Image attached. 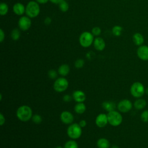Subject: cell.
Listing matches in <instances>:
<instances>
[{
    "label": "cell",
    "instance_id": "cell-12",
    "mask_svg": "<svg viewBox=\"0 0 148 148\" xmlns=\"http://www.w3.org/2000/svg\"><path fill=\"white\" fill-rule=\"evenodd\" d=\"M60 120L65 124H71L74 120V117L69 111H63L60 114Z\"/></svg>",
    "mask_w": 148,
    "mask_h": 148
},
{
    "label": "cell",
    "instance_id": "cell-3",
    "mask_svg": "<svg viewBox=\"0 0 148 148\" xmlns=\"http://www.w3.org/2000/svg\"><path fill=\"white\" fill-rule=\"evenodd\" d=\"M82 128L77 123H72L67 128V135L72 139L79 138L82 134Z\"/></svg>",
    "mask_w": 148,
    "mask_h": 148
},
{
    "label": "cell",
    "instance_id": "cell-38",
    "mask_svg": "<svg viewBox=\"0 0 148 148\" xmlns=\"http://www.w3.org/2000/svg\"><path fill=\"white\" fill-rule=\"evenodd\" d=\"M50 1H51L52 3H56V4H59L60 3H61L62 1H64V0H49Z\"/></svg>",
    "mask_w": 148,
    "mask_h": 148
},
{
    "label": "cell",
    "instance_id": "cell-9",
    "mask_svg": "<svg viewBox=\"0 0 148 148\" xmlns=\"http://www.w3.org/2000/svg\"><path fill=\"white\" fill-rule=\"evenodd\" d=\"M18 25L20 29L23 31H27L31 25V20L27 16H22L20 18L18 21Z\"/></svg>",
    "mask_w": 148,
    "mask_h": 148
},
{
    "label": "cell",
    "instance_id": "cell-6",
    "mask_svg": "<svg viewBox=\"0 0 148 148\" xmlns=\"http://www.w3.org/2000/svg\"><path fill=\"white\" fill-rule=\"evenodd\" d=\"M94 42V35L91 32L85 31L79 37V43L83 47H88Z\"/></svg>",
    "mask_w": 148,
    "mask_h": 148
},
{
    "label": "cell",
    "instance_id": "cell-1",
    "mask_svg": "<svg viewBox=\"0 0 148 148\" xmlns=\"http://www.w3.org/2000/svg\"><path fill=\"white\" fill-rule=\"evenodd\" d=\"M16 116L20 121L26 122L32 119V109L27 105L21 106L17 109Z\"/></svg>",
    "mask_w": 148,
    "mask_h": 148
},
{
    "label": "cell",
    "instance_id": "cell-27",
    "mask_svg": "<svg viewBox=\"0 0 148 148\" xmlns=\"http://www.w3.org/2000/svg\"><path fill=\"white\" fill-rule=\"evenodd\" d=\"M32 120L33 122L36 124H39L42 121V117L39 114H35L33 115L32 117Z\"/></svg>",
    "mask_w": 148,
    "mask_h": 148
},
{
    "label": "cell",
    "instance_id": "cell-19",
    "mask_svg": "<svg viewBox=\"0 0 148 148\" xmlns=\"http://www.w3.org/2000/svg\"><path fill=\"white\" fill-rule=\"evenodd\" d=\"M102 106L103 108L108 112L114 110L116 109V104L113 101H105L102 103Z\"/></svg>",
    "mask_w": 148,
    "mask_h": 148
},
{
    "label": "cell",
    "instance_id": "cell-28",
    "mask_svg": "<svg viewBox=\"0 0 148 148\" xmlns=\"http://www.w3.org/2000/svg\"><path fill=\"white\" fill-rule=\"evenodd\" d=\"M140 119L144 123L148 122V110H145L140 114Z\"/></svg>",
    "mask_w": 148,
    "mask_h": 148
},
{
    "label": "cell",
    "instance_id": "cell-7",
    "mask_svg": "<svg viewBox=\"0 0 148 148\" xmlns=\"http://www.w3.org/2000/svg\"><path fill=\"white\" fill-rule=\"evenodd\" d=\"M68 86L69 82L68 80L64 77H61L57 79L54 82L53 88L58 92H62L68 88Z\"/></svg>",
    "mask_w": 148,
    "mask_h": 148
},
{
    "label": "cell",
    "instance_id": "cell-11",
    "mask_svg": "<svg viewBox=\"0 0 148 148\" xmlns=\"http://www.w3.org/2000/svg\"><path fill=\"white\" fill-rule=\"evenodd\" d=\"M95 124L99 128L105 127L108 123L107 114L105 113H99L95 118Z\"/></svg>",
    "mask_w": 148,
    "mask_h": 148
},
{
    "label": "cell",
    "instance_id": "cell-21",
    "mask_svg": "<svg viewBox=\"0 0 148 148\" xmlns=\"http://www.w3.org/2000/svg\"><path fill=\"white\" fill-rule=\"evenodd\" d=\"M86 109V106L83 102H77L74 106L75 112L77 113L82 114L84 113Z\"/></svg>",
    "mask_w": 148,
    "mask_h": 148
},
{
    "label": "cell",
    "instance_id": "cell-39",
    "mask_svg": "<svg viewBox=\"0 0 148 148\" xmlns=\"http://www.w3.org/2000/svg\"><path fill=\"white\" fill-rule=\"evenodd\" d=\"M111 148H119V147L117 146V145H113Z\"/></svg>",
    "mask_w": 148,
    "mask_h": 148
},
{
    "label": "cell",
    "instance_id": "cell-36",
    "mask_svg": "<svg viewBox=\"0 0 148 148\" xmlns=\"http://www.w3.org/2000/svg\"><path fill=\"white\" fill-rule=\"evenodd\" d=\"M51 18H50V17H46L45 19V23L46 24H50V23H51Z\"/></svg>",
    "mask_w": 148,
    "mask_h": 148
},
{
    "label": "cell",
    "instance_id": "cell-22",
    "mask_svg": "<svg viewBox=\"0 0 148 148\" xmlns=\"http://www.w3.org/2000/svg\"><path fill=\"white\" fill-rule=\"evenodd\" d=\"M64 148H79L77 143L74 140H68L64 145Z\"/></svg>",
    "mask_w": 148,
    "mask_h": 148
},
{
    "label": "cell",
    "instance_id": "cell-15",
    "mask_svg": "<svg viewBox=\"0 0 148 148\" xmlns=\"http://www.w3.org/2000/svg\"><path fill=\"white\" fill-rule=\"evenodd\" d=\"M13 10L16 14L21 16L25 12V7L23 3L17 2L13 5Z\"/></svg>",
    "mask_w": 148,
    "mask_h": 148
},
{
    "label": "cell",
    "instance_id": "cell-26",
    "mask_svg": "<svg viewBox=\"0 0 148 148\" xmlns=\"http://www.w3.org/2000/svg\"><path fill=\"white\" fill-rule=\"evenodd\" d=\"M59 8L60 9L64 12H66L68 9H69V5L67 3V2H66L65 0L62 1L61 3H60L59 4Z\"/></svg>",
    "mask_w": 148,
    "mask_h": 148
},
{
    "label": "cell",
    "instance_id": "cell-2",
    "mask_svg": "<svg viewBox=\"0 0 148 148\" xmlns=\"http://www.w3.org/2000/svg\"><path fill=\"white\" fill-rule=\"evenodd\" d=\"M25 14L29 18L36 17L40 13V7L36 1H29L25 6Z\"/></svg>",
    "mask_w": 148,
    "mask_h": 148
},
{
    "label": "cell",
    "instance_id": "cell-37",
    "mask_svg": "<svg viewBox=\"0 0 148 148\" xmlns=\"http://www.w3.org/2000/svg\"><path fill=\"white\" fill-rule=\"evenodd\" d=\"M49 0H36V1L38 3H41V4H44L47 3Z\"/></svg>",
    "mask_w": 148,
    "mask_h": 148
},
{
    "label": "cell",
    "instance_id": "cell-31",
    "mask_svg": "<svg viewBox=\"0 0 148 148\" xmlns=\"http://www.w3.org/2000/svg\"><path fill=\"white\" fill-rule=\"evenodd\" d=\"M48 76L50 79H54L57 76V73L55 70L51 69L48 72Z\"/></svg>",
    "mask_w": 148,
    "mask_h": 148
},
{
    "label": "cell",
    "instance_id": "cell-14",
    "mask_svg": "<svg viewBox=\"0 0 148 148\" xmlns=\"http://www.w3.org/2000/svg\"><path fill=\"white\" fill-rule=\"evenodd\" d=\"M93 45L95 49L98 51H102L105 47V42L104 40L100 37H97L94 40Z\"/></svg>",
    "mask_w": 148,
    "mask_h": 148
},
{
    "label": "cell",
    "instance_id": "cell-20",
    "mask_svg": "<svg viewBox=\"0 0 148 148\" xmlns=\"http://www.w3.org/2000/svg\"><path fill=\"white\" fill-rule=\"evenodd\" d=\"M97 146L98 148H109L110 142L107 139L102 138L97 140Z\"/></svg>",
    "mask_w": 148,
    "mask_h": 148
},
{
    "label": "cell",
    "instance_id": "cell-33",
    "mask_svg": "<svg viewBox=\"0 0 148 148\" xmlns=\"http://www.w3.org/2000/svg\"><path fill=\"white\" fill-rule=\"evenodd\" d=\"M5 123V118L2 113H0V125L2 126Z\"/></svg>",
    "mask_w": 148,
    "mask_h": 148
},
{
    "label": "cell",
    "instance_id": "cell-8",
    "mask_svg": "<svg viewBox=\"0 0 148 148\" xmlns=\"http://www.w3.org/2000/svg\"><path fill=\"white\" fill-rule=\"evenodd\" d=\"M117 109L121 113H127L132 108V102L128 99L121 100L117 104Z\"/></svg>",
    "mask_w": 148,
    "mask_h": 148
},
{
    "label": "cell",
    "instance_id": "cell-10",
    "mask_svg": "<svg viewBox=\"0 0 148 148\" xmlns=\"http://www.w3.org/2000/svg\"><path fill=\"white\" fill-rule=\"evenodd\" d=\"M137 56L142 61H148V46L141 45L136 51Z\"/></svg>",
    "mask_w": 148,
    "mask_h": 148
},
{
    "label": "cell",
    "instance_id": "cell-32",
    "mask_svg": "<svg viewBox=\"0 0 148 148\" xmlns=\"http://www.w3.org/2000/svg\"><path fill=\"white\" fill-rule=\"evenodd\" d=\"M62 99H63V101H65V102H69V101H71V99H72V97L69 95H68V94H66V95H64V97H63V98H62Z\"/></svg>",
    "mask_w": 148,
    "mask_h": 148
},
{
    "label": "cell",
    "instance_id": "cell-29",
    "mask_svg": "<svg viewBox=\"0 0 148 148\" xmlns=\"http://www.w3.org/2000/svg\"><path fill=\"white\" fill-rule=\"evenodd\" d=\"M84 64V61L83 59H81V58L77 59L75 62V66L77 69L82 68Z\"/></svg>",
    "mask_w": 148,
    "mask_h": 148
},
{
    "label": "cell",
    "instance_id": "cell-30",
    "mask_svg": "<svg viewBox=\"0 0 148 148\" xmlns=\"http://www.w3.org/2000/svg\"><path fill=\"white\" fill-rule=\"evenodd\" d=\"M91 33L93 34V35L95 36H98L101 33V29L98 27H94L91 30Z\"/></svg>",
    "mask_w": 148,
    "mask_h": 148
},
{
    "label": "cell",
    "instance_id": "cell-13",
    "mask_svg": "<svg viewBox=\"0 0 148 148\" xmlns=\"http://www.w3.org/2000/svg\"><path fill=\"white\" fill-rule=\"evenodd\" d=\"M72 98L76 102H83L86 99V94L81 90H76L72 93Z\"/></svg>",
    "mask_w": 148,
    "mask_h": 148
},
{
    "label": "cell",
    "instance_id": "cell-35",
    "mask_svg": "<svg viewBox=\"0 0 148 148\" xmlns=\"http://www.w3.org/2000/svg\"><path fill=\"white\" fill-rule=\"evenodd\" d=\"M79 125L82 127V128H84L87 125V122L86 120H82L80 121V122L79 123Z\"/></svg>",
    "mask_w": 148,
    "mask_h": 148
},
{
    "label": "cell",
    "instance_id": "cell-5",
    "mask_svg": "<svg viewBox=\"0 0 148 148\" xmlns=\"http://www.w3.org/2000/svg\"><path fill=\"white\" fill-rule=\"evenodd\" d=\"M131 94L136 98H139L145 93V88L143 84L139 82H134L130 87Z\"/></svg>",
    "mask_w": 148,
    "mask_h": 148
},
{
    "label": "cell",
    "instance_id": "cell-41",
    "mask_svg": "<svg viewBox=\"0 0 148 148\" xmlns=\"http://www.w3.org/2000/svg\"><path fill=\"white\" fill-rule=\"evenodd\" d=\"M56 148H62L61 146H57Z\"/></svg>",
    "mask_w": 148,
    "mask_h": 148
},
{
    "label": "cell",
    "instance_id": "cell-23",
    "mask_svg": "<svg viewBox=\"0 0 148 148\" xmlns=\"http://www.w3.org/2000/svg\"><path fill=\"white\" fill-rule=\"evenodd\" d=\"M123 31V28L120 25H115L112 28V33L116 36H119L121 35Z\"/></svg>",
    "mask_w": 148,
    "mask_h": 148
},
{
    "label": "cell",
    "instance_id": "cell-25",
    "mask_svg": "<svg viewBox=\"0 0 148 148\" xmlns=\"http://www.w3.org/2000/svg\"><path fill=\"white\" fill-rule=\"evenodd\" d=\"M20 36V32L17 28H15L12 30L11 32V37L13 40H17L19 39Z\"/></svg>",
    "mask_w": 148,
    "mask_h": 148
},
{
    "label": "cell",
    "instance_id": "cell-34",
    "mask_svg": "<svg viewBox=\"0 0 148 148\" xmlns=\"http://www.w3.org/2000/svg\"><path fill=\"white\" fill-rule=\"evenodd\" d=\"M5 39V33L2 29H0V42H2Z\"/></svg>",
    "mask_w": 148,
    "mask_h": 148
},
{
    "label": "cell",
    "instance_id": "cell-4",
    "mask_svg": "<svg viewBox=\"0 0 148 148\" xmlns=\"http://www.w3.org/2000/svg\"><path fill=\"white\" fill-rule=\"evenodd\" d=\"M107 116L108 123L113 127H117L120 125L123 121L122 115L115 110L109 112L107 114Z\"/></svg>",
    "mask_w": 148,
    "mask_h": 148
},
{
    "label": "cell",
    "instance_id": "cell-16",
    "mask_svg": "<svg viewBox=\"0 0 148 148\" xmlns=\"http://www.w3.org/2000/svg\"><path fill=\"white\" fill-rule=\"evenodd\" d=\"M132 40L134 44L138 46L143 45V43L145 41L144 36L139 32H136L133 35Z\"/></svg>",
    "mask_w": 148,
    "mask_h": 148
},
{
    "label": "cell",
    "instance_id": "cell-17",
    "mask_svg": "<svg viewBox=\"0 0 148 148\" xmlns=\"http://www.w3.org/2000/svg\"><path fill=\"white\" fill-rule=\"evenodd\" d=\"M147 105L146 100L142 98H138L134 103V106L135 109L138 110H142L144 109Z\"/></svg>",
    "mask_w": 148,
    "mask_h": 148
},
{
    "label": "cell",
    "instance_id": "cell-24",
    "mask_svg": "<svg viewBox=\"0 0 148 148\" xmlns=\"http://www.w3.org/2000/svg\"><path fill=\"white\" fill-rule=\"evenodd\" d=\"M8 12V6L5 2H2L0 4V14L1 16H5Z\"/></svg>",
    "mask_w": 148,
    "mask_h": 148
},
{
    "label": "cell",
    "instance_id": "cell-40",
    "mask_svg": "<svg viewBox=\"0 0 148 148\" xmlns=\"http://www.w3.org/2000/svg\"><path fill=\"white\" fill-rule=\"evenodd\" d=\"M145 93H146L148 95V88L145 89Z\"/></svg>",
    "mask_w": 148,
    "mask_h": 148
},
{
    "label": "cell",
    "instance_id": "cell-18",
    "mask_svg": "<svg viewBox=\"0 0 148 148\" xmlns=\"http://www.w3.org/2000/svg\"><path fill=\"white\" fill-rule=\"evenodd\" d=\"M70 71V68L68 64H62L60 65L58 69V73L62 76H65L68 75Z\"/></svg>",
    "mask_w": 148,
    "mask_h": 148
}]
</instances>
